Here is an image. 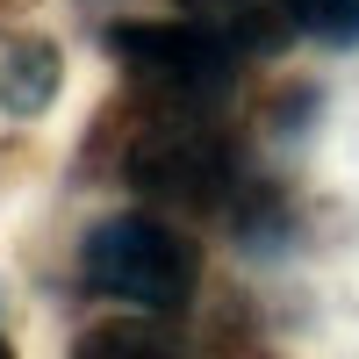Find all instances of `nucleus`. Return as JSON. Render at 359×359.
Wrapping results in <instances>:
<instances>
[{
	"label": "nucleus",
	"instance_id": "obj_1",
	"mask_svg": "<svg viewBox=\"0 0 359 359\" xmlns=\"http://www.w3.org/2000/svg\"><path fill=\"white\" fill-rule=\"evenodd\" d=\"M86 287L108 294V302H130V309H180L194 294L201 259L180 230H165L158 216H108L86 230Z\"/></svg>",
	"mask_w": 359,
	"mask_h": 359
},
{
	"label": "nucleus",
	"instance_id": "obj_2",
	"mask_svg": "<svg viewBox=\"0 0 359 359\" xmlns=\"http://www.w3.org/2000/svg\"><path fill=\"white\" fill-rule=\"evenodd\" d=\"M130 180L144 194H158V201L208 208L230 187V158H223V144H208L201 130H158V137H144L130 151Z\"/></svg>",
	"mask_w": 359,
	"mask_h": 359
},
{
	"label": "nucleus",
	"instance_id": "obj_3",
	"mask_svg": "<svg viewBox=\"0 0 359 359\" xmlns=\"http://www.w3.org/2000/svg\"><path fill=\"white\" fill-rule=\"evenodd\" d=\"M108 50L115 57H137L151 72H172V79H216L230 65V43L216 29H194V22H130V29H108Z\"/></svg>",
	"mask_w": 359,
	"mask_h": 359
},
{
	"label": "nucleus",
	"instance_id": "obj_4",
	"mask_svg": "<svg viewBox=\"0 0 359 359\" xmlns=\"http://www.w3.org/2000/svg\"><path fill=\"white\" fill-rule=\"evenodd\" d=\"M50 94H57V50L22 43V50L0 57V108L8 115H36Z\"/></svg>",
	"mask_w": 359,
	"mask_h": 359
},
{
	"label": "nucleus",
	"instance_id": "obj_5",
	"mask_svg": "<svg viewBox=\"0 0 359 359\" xmlns=\"http://www.w3.org/2000/svg\"><path fill=\"white\" fill-rule=\"evenodd\" d=\"M79 359H172V345L144 323H101L79 338Z\"/></svg>",
	"mask_w": 359,
	"mask_h": 359
},
{
	"label": "nucleus",
	"instance_id": "obj_6",
	"mask_svg": "<svg viewBox=\"0 0 359 359\" xmlns=\"http://www.w3.org/2000/svg\"><path fill=\"white\" fill-rule=\"evenodd\" d=\"M287 15L309 29V36L331 43H359V0H287Z\"/></svg>",
	"mask_w": 359,
	"mask_h": 359
},
{
	"label": "nucleus",
	"instance_id": "obj_7",
	"mask_svg": "<svg viewBox=\"0 0 359 359\" xmlns=\"http://www.w3.org/2000/svg\"><path fill=\"white\" fill-rule=\"evenodd\" d=\"M0 359H15V352H8V338H0Z\"/></svg>",
	"mask_w": 359,
	"mask_h": 359
}]
</instances>
